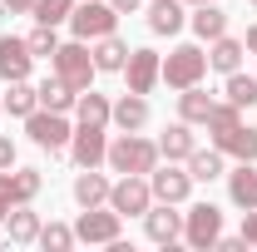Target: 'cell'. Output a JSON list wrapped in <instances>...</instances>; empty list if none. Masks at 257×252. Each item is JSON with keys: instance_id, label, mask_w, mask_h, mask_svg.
Masks as SVG:
<instances>
[{"instance_id": "obj_1", "label": "cell", "mask_w": 257, "mask_h": 252, "mask_svg": "<svg viewBox=\"0 0 257 252\" xmlns=\"http://www.w3.org/2000/svg\"><path fill=\"white\" fill-rule=\"evenodd\" d=\"M104 163H109L114 173H154V168H159V144H149L144 134H119V139L109 144Z\"/></svg>"}, {"instance_id": "obj_2", "label": "cell", "mask_w": 257, "mask_h": 252, "mask_svg": "<svg viewBox=\"0 0 257 252\" xmlns=\"http://www.w3.org/2000/svg\"><path fill=\"white\" fill-rule=\"evenodd\" d=\"M50 60H55V74H60L74 94H84V89L94 84V74H99V69H94V50H89V40H69V45H60Z\"/></svg>"}, {"instance_id": "obj_3", "label": "cell", "mask_w": 257, "mask_h": 252, "mask_svg": "<svg viewBox=\"0 0 257 252\" xmlns=\"http://www.w3.org/2000/svg\"><path fill=\"white\" fill-rule=\"evenodd\" d=\"M109 208L119 218H144L154 208V188H149V173H119V183L109 188Z\"/></svg>"}, {"instance_id": "obj_4", "label": "cell", "mask_w": 257, "mask_h": 252, "mask_svg": "<svg viewBox=\"0 0 257 252\" xmlns=\"http://www.w3.org/2000/svg\"><path fill=\"white\" fill-rule=\"evenodd\" d=\"M203 74H208V55L198 50V45H178L168 60H163L159 79L168 89H188V84H203Z\"/></svg>"}, {"instance_id": "obj_5", "label": "cell", "mask_w": 257, "mask_h": 252, "mask_svg": "<svg viewBox=\"0 0 257 252\" xmlns=\"http://www.w3.org/2000/svg\"><path fill=\"white\" fill-rule=\"evenodd\" d=\"M114 25H119V10H114L109 0H84V5L69 10L74 40H104V35H114Z\"/></svg>"}, {"instance_id": "obj_6", "label": "cell", "mask_w": 257, "mask_h": 252, "mask_svg": "<svg viewBox=\"0 0 257 252\" xmlns=\"http://www.w3.org/2000/svg\"><path fill=\"white\" fill-rule=\"evenodd\" d=\"M218 237H223V208H213V203H193L188 213H183V242L198 252L218 247Z\"/></svg>"}, {"instance_id": "obj_7", "label": "cell", "mask_w": 257, "mask_h": 252, "mask_svg": "<svg viewBox=\"0 0 257 252\" xmlns=\"http://www.w3.org/2000/svg\"><path fill=\"white\" fill-rule=\"evenodd\" d=\"M25 134H30L40 149L60 154V149H69V134H74V124H69L64 114H55V109H35L30 119H25Z\"/></svg>"}, {"instance_id": "obj_8", "label": "cell", "mask_w": 257, "mask_h": 252, "mask_svg": "<svg viewBox=\"0 0 257 252\" xmlns=\"http://www.w3.org/2000/svg\"><path fill=\"white\" fill-rule=\"evenodd\" d=\"M40 188H45L40 168H20V173H5V168H0V222L10 218V208L30 203V198H35Z\"/></svg>"}, {"instance_id": "obj_9", "label": "cell", "mask_w": 257, "mask_h": 252, "mask_svg": "<svg viewBox=\"0 0 257 252\" xmlns=\"http://www.w3.org/2000/svg\"><path fill=\"white\" fill-rule=\"evenodd\" d=\"M119 232H124V218H119L109 203L84 208V213H79V222H74V237H79V242H114Z\"/></svg>"}, {"instance_id": "obj_10", "label": "cell", "mask_w": 257, "mask_h": 252, "mask_svg": "<svg viewBox=\"0 0 257 252\" xmlns=\"http://www.w3.org/2000/svg\"><path fill=\"white\" fill-rule=\"evenodd\" d=\"M149 188H154V203H188V193H193V173H183V168H154L149 173Z\"/></svg>"}, {"instance_id": "obj_11", "label": "cell", "mask_w": 257, "mask_h": 252, "mask_svg": "<svg viewBox=\"0 0 257 252\" xmlns=\"http://www.w3.org/2000/svg\"><path fill=\"white\" fill-rule=\"evenodd\" d=\"M159 50H128V64H124V79L134 94H154V84H159Z\"/></svg>"}, {"instance_id": "obj_12", "label": "cell", "mask_w": 257, "mask_h": 252, "mask_svg": "<svg viewBox=\"0 0 257 252\" xmlns=\"http://www.w3.org/2000/svg\"><path fill=\"white\" fill-rule=\"evenodd\" d=\"M213 149L223 158H237V163H257V129L252 124H232L223 134H213Z\"/></svg>"}, {"instance_id": "obj_13", "label": "cell", "mask_w": 257, "mask_h": 252, "mask_svg": "<svg viewBox=\"0 0 257 252\" xmlns=\"http://www.w3.org/2000/svg\"><path fill=\"white\" fill-rule=\"evenodd\" d=\"M104 154H109V139H104V129L79 124L74 134H69V158H74L79 168H99V163H104Z\"/></svg>"}, {"instance_id": "obj_14", "label": "cell", "mask_w": 257, "mask_h": 252, "mask_svg": "<svg viewBox=\"0 0 257 252\" xmlns=\"http://www.w3.org/2000/svg\"><path fill=\"white\" fill-rule=\"evenodd\" d=\"M144 232H149V242L173 247V242L183 237V213H173V203H159V208L144 213Z\"/></svg>"}, {"instance_id": "obj_15", "label": "cell", "mask_w": 257, "mask_h": 252, "mask_svg": "<svg viewBox=\"0 0 257 252\" xmlns=\"http://www.w3.org/2000/svg\"><path fill=\"white\" fill-rule=\"evenodd\" d=\"M30 45L20 35H0V79H30Z\"/></svg>"}, {"instance_id": "obj_16", "label": "cell", "mask_w": 257, "mask_h": 252, "mask_svg": "<svg viewBox=\"0 0 257 252\" xmlns=\"http://www.w3.org/2000/svg\"><path fill=\"white\" fill-rule=\"evenodd\" d=\"M193 149H198V139H193V124H188V119H178V124L163 129V139H159V158H168V163H188Z\"/></svg>"}, {"instance_id": "obj_17", "label": "cell", "mask_w": 257, "mask_h": 252, "mask_svg": "<svg viewBox=\"0 0 257 252\" xmlns=\"http://www.w3.org/2000/svg\"><path fill=\"white\" fill-rule=\"evenodd\" d=\"M109 178L99 173V168H79V178H74V203L79 208H99V203H109Z\"/></svg>"}, {"instance_id": "obj_18", "label": "cell", "mask_w": 257, "mask_h": 252, "mask_svg": "<svg viewBox=\"0 0 257 252\" xmlns=\"http://www.w3.org/2000/svg\"><path fill=\"white\" fill-rule=\"evenodd\" d=\"M227 198L247 213V208H257V168L252 163H237L232 173H227Z\"/></svg>"}, {"instance_id": "obj_19", "label": "cell", "mask_w": 257, "mask_h": 252, "mask_svg": "<svg viewBox=\"0 0 257 252\" xmlns=\"http://www.w3.org/2000/svg\"><path fill=\"white\" fill-rule=\"evenodd\" d=\"M74 119L89 129H109V119H114V104L104 94H94V89H84V94L74 99Z\"/></svg>"}, {"instance_id": "obj_20", "label": "cell", "mask_w": 257, "mask_h": 252, "mask_svg": "<svg viewBox=\"0 0 257 252\" xmlns=\"http://www.w3.org/2000/svg\"><path fill=\"white\" fill-rule=\"evenodd\" d=\"M109 124H119L124 134H139V129L149 124V99L128 89V94L119 99V104H114V119H109Z\"/></svg>"}, {"instance_id": "obj_21", "label": "cell", "mask_w": 257, "mask_h": 252, "mask_svg": "<svg viewBox=\"0 0 257 252\" xmlns=\"http://www.w3.org/2000/svg\"><path fill=\"white\" fill-rule=\"evenodd\" d=\"M40 227H45L40 213H30V208L20 203V208H10V218H5V237L25 247V242H40Z\"/></svg>"}, {"instance_id": "obj_22", "label": "cell", "mask_w": 257, "mask_h": 252, "mask_svg": "<svg viewBox=\"0 0 257 252\" xmlns=\"http://www.w3.org/2000/svg\"><path fill=\"white\" fill-rule=\"evenodd\" d=\"M35 94H40V109H55V114H69V109H74V99H79V94L60 79V74L40 79V84H35Z\"/></svg>"}, {"instance_id": "obj_23", "label": "cell", "mask_w": 257, "mask_h": 252, "mask_svg": "<svg viewBox=\"0 0 257 252\" xmlns=\"http://www.w3.org/2000/svg\"><path fill=\"white\" fill-rule=\"evenodd\" d=\"M213 104H218V99L208 94V89H198V84H188V89H178V119H188V124H208Z\"/></svg>"}, {"instance_id": "obj_24", "label": "cell", "mask_w": 257, "mask_h": 252, "mask_svg": "<svg viewBox=\"0 0 257 252\" xmlns=\"http://www.w3.org/2000/svg\"><path fill=\"white\" fill-rule=\"evenodd\" d=\"M193 35L198 40H218V35H227V15L218 10V0H208V5H193Z\"/></svg>"}, {"instance_id": "obj_25", "label": "cell", "mask_w": 257, "mask_h": 252, "mask_svg": "<svg viewBox=\"0 0 257 252\" xmlns=\"http://www.w3.org/2000/svg\"><path fill=\"white\" fill-rule=\"evenodd\" d=\"M149 30L154 35H178L183 30V0H154L149 5Z\"/></svg>"}, {"instance_id": "obj_26", "label": "cell", "mask_w": 257, "mask_h": 252, "mask_svg": "<svg viewBox=\"0 0 257 252\" xmlns=\"http://www.w3.org/2000/svg\"><path fill=\"white\" fill-rule=\"evenodd\" d=\"M242 55H247V45H242V40L218 35V40H213V50H208V64H213V69H223V74H232V69H242Z\"/></svg>"}, {"instance_id": "obj_27", "label": "cell", "mask_w": 257, "mask_h": 252, "mask_svg": "<svg viewBox=\"0 0 257 252\" xmlns=\"http://www.w3.org/2000/svg\"><path fill=\"white\" fill-rule=\"evenodd\" d=\"M89 50H94V69H104V74H114V69L128 64V45L119 40V35H104V40H94Z\"/></svg>"}, {"instance_id": "obj_28", "label": "cell", "mask_w": 257, "mask_h": 252, "mask_svg": "<svg viewBox=\"0 0 257 252\" xmlns=\"http://www.w3.org/2000/svg\"><path fill=\"white\" fill-rule=\"evenodd\" d=\"M188 173H193V183H213V178H223L227 168H223V154L218 149H193L188 154Z\"/></svg>"}, {"instance_id": "obj_29", "label": "cell", "mask_w": 257, "mask_h": 252, "mask_svg": "<svg viewBox=\"0 0 257 252\" xmlns=\"http://www.w3.org/2000/svg\"><path fill=\"white\" fill-rule=\"evenodd\" d=\"M5 109L15 114V119H30L35 109H40V94H35L30 79H10V94H5Z\"/></svg>"}, {"instance_id": "obj_30", "label": "cell", "mask_w": 257, "mask_h": 252, "mask_svg": "<svg viewBox=\"0 0 257 252\" xmlns=\"http://www.w3.org/2000/svg\"><path fill=\"white\" fill-rule=\"evenodd\" d=\"M227 99H232L237 109H252L257 104V79L242 74V69H232V74H227Z\"/></svg>"}, {"instance_id": "obj_31", "label": "cell", "mask_w": 257, "mask_h": 252, "mask_svg": "<svg viewBox=\"0 0 257 252\" xmlns=\"http://www.w3.org/2000/svg\"><path fill=\"white\" fill-rule=\"evenodd\" d=\"M79 0H35L30 15L40 20V25H60V20H69V10H74Z\"/></svg>"}, {"instance_id": "obj_32", "label": "cell", "mask_w": 257, "mask_h": 252, "mask_svg": "<svg viewBox=\"0 0 257 252\" xmlns=\"http://www.w3.org/2000/svg\"><path fill=\"white\" fill-rule=\"evenodd\" d=\"M79 237H74V227H64V222H45L40 227V247H55V252H64V247H74Z\"/></svg>"}, {"instance_id": "obj_33", "label": "cell", "mask_w": 257, "mask_h": 252, "mask_svg": "<svg viewBox=\"0 0 257 252\" xmlns=\"http://www.w3.org/2000/svg\"><path fill=\"white\" fill-rule=\"evenodd\" d=\"M25 45H30V55H55L60 50V35H55V25H40L35 20V30L25 35Z\"/></svg>"}, {"instance_id": "obj_34", "label": "cell", "mask_w": 257, "mask_h": 252, "mask_svg": "<svg viewBox=\"0 0 257 252\" xmlns=\"http://www.w3.org/2000/svg\"><path fill=\"white\" fill-rule=\"evenodd\" d=\"M242 124V109L227 99V104H213V114H208V134H223V129Z\"/></svg>"}, {"instance_id": "obj_35", "label": "cell", "mask_w": 257, "mask_h": 252, "mask_svg": "<svg viewBox=\"0 0 257 252\" xmlns=\"http://www.w3.org/2000/svg\"><path fill=\"white\" fill-rule=\"evenodd\" d=\"M242 242H247V247H257V208H247V213H242Z\"/></svg>"}, {"instance_id": "obj_36", "label": "cell", "mask_w": 257, "mask_h": 252, "mask_svg": "<svg viewBox=\"0 0 257 252\" xmlns=\"http://www.w3.org/2000/svg\"><path fill=\"white\" fill-rule=\"evenodd\" d=\"M10 163H15V144L0 134V168H10Z\"/></svg>"}, {"instance_id": "obj_37", "label": "cell", "mask_w": 257, "mask_h": 252, "mask_svg": "<svg viewBox=\"0 0 257 252\" xmlns=\"http://www.w3.org/2000/svg\"><path fill=\"white\" fill-rule=\"evenodd\" d=\"M0 5H5L10 15H30V5H35V0H0Z\"/></svg>"}, {"instance_id": "obj_38", "label": "cell", "mask_w": 257, "mask_h": 252, "mask_svg": "<svg viewBox=\"0 0 257 252\" xmlns=\"http://www.w3.org/2000/svg\"><path fill=\"white\" fill-rule=\"evenodd\" d=\"M109 5H114V10H119V15H134V10H139V5H144V0H109Z\"/></svg>"}, {"instance_id": "obj_39", "label": "cell", "mask_w": 257, "mask_h": 252, "mask_svg": "<svg viewBox=\"0 0 257 252\" xmlns=\"http://www.w3.org/2000/svg\"><path fill=\"white\" fill-rule=\"evenodd\" d=\"M218 247H223V252H242L247 242H242V237H218Z\"/></svg>"}, {"instance_id": "obj_40", "label": "cell", "mask_w": 257, "mask_h": 252, "mask_svg": "<svg viewBox=\"0 0 257 252\" xmlns=\"http://www.w3.org/2000/svg\"><path fill=\"white\" fill-rule=\"evenodd\" d=\"M242 45H247V50L257 55V25H247V40H242Z\"/></svg>"}, {"instance_id": "obj_41", "label": "cell", "mask_w": 257, "mask_h": 252, "mask_svg": "<svg viewBox=\"0 0 257 252\" xmlns=\"http://www.w3.org/2000/svg\"><path fill=\"white\" fill-rule=\"evenodd\" d=\"M183 5H208V0H183Z\"/></svg>"}, {"instance_id": "obj_42", "label": "cell", "mask_w": 257, "mask_h": 252, "mask_svg": "<svg viewBox=\"0 0 257 252\" xmlns=\"http://www.w3.org/2000/svg\"><path fill=\"white\" fill-rule=\"evenodd\" d=\"M0 109H5V99H0Z\"/></svg>"}, {"instance_id": "obj_43", "label": "cell", "mask_w": 257, "mask_h": 252, "mask_svg": "<svg viewBox=\"0 0 257 252\" xmlns=\"http://www.w3.org/2000/svg\"><path fill=\"white\" fill-rule=\"evenodd\" d=\"M252 5H257V0H252Z\"/></svg>"}]
</instances>
